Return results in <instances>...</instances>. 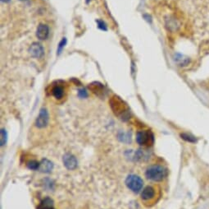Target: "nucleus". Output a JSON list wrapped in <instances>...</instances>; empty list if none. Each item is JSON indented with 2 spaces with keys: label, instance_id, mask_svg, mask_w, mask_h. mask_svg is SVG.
<instances>
[{
  "label": "nucleus",
  "instance_id": "15",
  "mask_svg": "<svg viewBox=\"0 0 209 209\" xmlns=\"http://www.w3.org/2000/svg\"><path fill=\"white\" fill-rule=\"evenodd\" d=\"M26 166L32 170H39V167H40V162L37 161L36 160H30L26 162Z\"/></svg>",
  "mask_w": 209,
  "mask_h": 209
},
{
  "label": "nucleus",
  "instance_id": "18",
  "mask_svg": "<svg viewBox=\"0 0 209 209\" xmlns=\"http://www.w3.org/2000/svg\"><path fill=\"white\" fill-rule=\"evenodd\" d=\"M66 43H67V39L66 38H63L62 40V41L59 43V45H58V50H57V52H58V55L60 53H61L62 50V48H63L64 46H65Z\"/></svg>",
  "mask_w": 209,
  "mask_h": 209
},
{
  "label": "nucleus",
  "instance_id": "4",
  "mask_svg": "<svg viewBox=\"0 0 209 209\" xmlns=\"http://www.w3.org/2000/svg\"><path fill=\"white\" fill-rule=\"evenodd\" d=\"M135 140L142 147L148 148L154 143V135L150 130H141L136 133Z\"/></svg>",
  "mask_w": 209,
  "mask_h": 209
},
{
  "label": "nucleus",
  "instance_id": "9",
  "mask_svg": "<svg viewBox=\"0 0 209 209\" xmlns=\"http://www.w3.org/2000/svg\"><path fill=\"white\" fill-rule=\"evenodd\" d=\"M49 34V29L47 25L40 24L38 27L37 31H36V35H37L38 39L39 40H45L47 39Z\"/></svg>",
  "mask_w": 209,
  "mask_h": 209
},
{
  "label": "nucleus",
  "instance_id": "17",
  "mask_svg": "<svg viewBox=\"0 0 209 209\" xmlns=\"http://www.w3.org/2000/svg\"><path fill=\"white\" fill-rule=\"evenodd\" d=\"M7 141V133L6 130L4 128H2L1 129V140H0L1 146H4Z\"/></svg>",
  "mask_w": 209,
  "mask_h": 209
},
{
  "label": "nucleus",
  "instance_id": "11",
  "mask_svg": "<svg viewBox=\"0 0 209 209\" xmlns=\"http://www.w3.org/2000/svg\"><path fill=\"white\" fill-rule=\"evenodd\" d=\"M37 209H55L53 201L50 198L47 197V198H44L41 202H39Z\"/></svg>",
  "mask_w": 209,
  "mask_h": 209
},
{
  "label": "nucleus",
  "instance_id": "7",
  "mask_svg": "<svg viewBox=\"0 0 209 209\" xmlns=\"http://www.w3.org/2000/svg\"><path fill=\"white\" fill-rule=\"evenodd\" d=\"M62 161H63V165H65V167L70 170H75L77 167V164H78L77 159L76 158L74 155L71 154V153H67L64 155Z\"/></svg>",
  "mask_w": 209,
  "mask_h": 209
},
{
  "label": "nucleus",
  "instance_id": "8",
  "mask_svg": "<svg viewBox=\"0 0 209 209\" xmlns=\"http://www.w3.org/2000/svg\"><path fill=\"white\" fill-rule=\"evenodd\" d=\"M29 53L31 54L33 57L39 59V58L44 56V50L41 44L39 43H37V42H35L29 48Z\"/></svg>",
  "mask_w": 209,
  "mask_h": 209
},
{
  "label": "nucleus",
  "instance_id": "13",
  "mask_svg": "<svg viewBox=\"0 0 209 209\" xmlns=\"http://www.w3.org/2000/svg\"><path fill=\"white\" fill-rule=\"evenodd\" d=\"M89 89H91L92 91L95 93L98 96H100V93L104 92V86H102V84L98 83V82H94L89 86Z\"/></svg>",
  "mask_w": 209,
  "mask_h": 209
},
{
  "label": "nucleus",
  "instance_id": "10",
  "mask_svg": "<svg viewBox=\"0 0 209 209\" xmlns=\"http://www.w3.org/2000/svg\"><path fill=\"white\" fill-rule=\"evenodd\" d=\"M53 169V164L52 161H50L48 159H43L40 161V167L39 170L44 173H49Z\"/></svg>",
  "mask_w": 209,
  "mask_h": 209
},
{
  "label": "nucleus",
  "instance_id": "21",
  "mask_svg": "<svg viewBox=\"0 0 209 209\" xmlns=\"http://www.w3.org/2000/svg\"><path fill=\"white\" fill-rule=\"evenodd\" d=\"M2 2H4V3H8L10 0H1Z\"/></svg>",
  "mask_w": 209,
  "mask_h": 209
},
{
  "label": "nucleus",
  "instance_id": "12",
  "mask_svg": "<svg viewBox=\"0 0 209 209\" xmlns=\"http://www.w3.org/2000/svg\"><path fill=\"white\" fill-rule=\"evenodd\" d=\"M51 93L56 99H62L64 96V88L60 85L54 86L51 90Z\"/></svg>",
  "mask_w": 209,
  "mask_h": 209
},
{
  "label": "nucleus",
  "instance_id": "22",
  "mask_svg": "<svg viewBox=\"0 0 209 209\" xmlns=\"http://www.w3.org/2000/svg\"><path fill=\"white\" fill-rule=\"evenodd\" d=\"M20 1H26V0H20Z\"/></svg>",
  "mask_w": 209,
  "mask_h": 209
},
{
  "label": "nucleus",
  "instance_id": "14",
  "mask_svg": "<svg viewBox=\"0 0 209 209\" xmlns=\"http://www.w3.org/2000/svg\"><path fill=\"white\" fill-rule=\"evenodd\" d=\"M175 60H176L181 66H185L186 64H188L189 61H190L189 58L185 57V56H184V55H180V54H177V55H176Z\"/></svg>",
  "mask_w": 209,
  "mask_h": 209
},
{
  "label": "nucleus",
  "instance_id": "3",
  "mask_svg": "<svg viewBox=\"0 0 209 209\" xmlns=\"http://www.w3.org/2000/svg\"><path fill=\"white\" fill-rule=\"evenodd\" d=\"M159 198L157 194V189L153 186L148 185L141 192V200L146 206H151L157 202L156 198Z\"/></svg>",
  "mask_w": 209,
  "mask_h": 209
},
{
  "label": "nucleus",
  "instance_id": "19",
  "mask_svg": "<svg viewBox=\"0 0 209 209\" xmlns=\"http://www.w3.org/2000/svg\"><path fill=\"white\" fill-rule=\"evenodd\" d=\"M78 95H79V97H81V98H85V97H86L88 96L87 92H86V91L84 90V89H82V90L79 91H78Z\"/></svg>",
  "mask_w": 209,
  "mask_h": 209
},
{
  "label": "nucleus",
  "instance_id": "2",
  "mask_svg": "<svg viewBox=\"0 0 209 209\" xmlns=\"http://www.w3.org/2000/svg\"><path fill=\"white\" fill-rule=\"evenodd\" d=\"M145 176L148 180L154 182L162 181L167 176V170L160 165H151L146 170Z\"/></svg>",
  "mask_w": 209,
  "mask_h": 209
},
{
  "label": "nucleus",
  "instance_id": "20",
  "mask_svg": "<svg viewBox=\"0 0 209 209\" xmlns=\"http://www.w3.org/2000/svg\"><path fill=\"white\" fill-rule=\"evenodd\" d=\"M97 23H98V27H99L100 29H102V30H104V31H106V30H107L106 25H105V23L103 22L98 20V21H97Z\"/></svg>",
  "mask_w": 209,
  "mask_h": 209
},
{
  "label": "nucleus",
  "instance_id": "16",
  "mask_svg": "<svg viewBox=\"0 0 209 209\" xmlns=\"http://www.w3.org/2000/svg\"><path fill=\"white\" fill-rule=\"evenodd\" d=\"M181 138L185 140L186 142H189V143H195L197 141L196 138H194V136H192L190 134H188V133H181Z\"/></svg>",
  "mask_w": 209,
  "mask_h": 209
},
{
  "label": "nucleus",
  "instance_id": "1",
  "mask_svg": "<svg viewBox=\"0 0 209 209\" xmlns=\"http://www.w3.org/2000/svg\"><path fill=\"white\" fill-rule=\"evenodd\" d=\"M109 104L116 116H117L123 121H127L130 119V115H131L130 108L121 97L114 96L109 101Z\"/></svg>",
  "mask_w": 209,
  "mask_h": 209
},
{
  "label": "nucleus",
  "instance_id": "6",
  "mask_svg": "<svg viewBox=\"0 0 209 209\" xmlns=\"http://www.w3.org/2000/svg\"><path fill=\"white\" fill-rule=\"evenodd\" d=\"M49 121V115L47 110L44 108L41 109L39 111V115L35 120V126L38 128H44L48 125Z\"/></svg>",
  "mask_w": 209,
  "mask_h": 209
},
{
  "label": "nucleus",
  "instance_id": "5",
  "mask_svg": "<svg viewBox=\"0 0 209 209\" xmlns=\"http://www.w3.org/2000/svg\"><path fill=\"white\" fill-rule=\"evenodd\" d=\"M126 185L134 193H139L144 186V180L137 175H129L126 179Z\"/></svg>",
  "mask_w": 209,
  "mask_h": 209
}]
</instances>
